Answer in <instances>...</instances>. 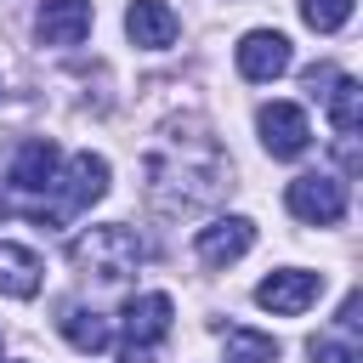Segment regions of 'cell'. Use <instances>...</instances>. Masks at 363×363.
Here are the masks:
<instances>
[{
  "instance_id": "16",
  "label": "cell",
  "mask_w": 363,
  "mask_h": 363,
  "mask_svg": "<svg viewBox=\"0 0 363 363\" xmlns=\"http://www.w3.org/2000/svg\"><path fill=\"white\" fill-rule=\"evenodd\" d=\"M352 6L357 0H301V23L318 28V34H335V28L352 23Z\"/></svg>"
},
{
  "instance_id": "5",
  "label": "cell",
  "mask_w": 363,
  "mask_h": 363,
  "mask_svg": "<svg viewBox=\"0 0 363 363\" xmlns=\"http://www.w3.org/2000/svg\"><path fill=\"white\" fill-rule=\"evenodd\" d=\"M284 204H289V216L306 221V227H335V221L346 216V182H340V176H323V170L295 176V182L284 187Z\"/></svg>"
},
{
  "instance_id": "12",
  "label": "cell",
  "mask_w": 363,
  "mask_h": 363,
  "mask_svg": "<svg viewBox=\"0 0 363 363\" xmlns=\"http://www.w3.org/2000/svg\"><path fill=\"white\" fill-rule=\"evenodd\" d=\"M176 11L164 6V0H130L125 6V34L136 40V45H147V51H164L170 40H176Z\"/></svg>"
},
{
  "instance_id": "6",
  "label": "cell",
  "mask_w": 363,
  "mask_h": 363,
  "mask_svg": "<svg viewBox=\"0 0 363 363\" xmlns=\"http://www.w3.org/2000/svg\"><path fill=\"white\" fill-rule=\"evenodd\" d=\"M255 130H261V147L272 159H301L312 147V125H306V113L295 102H261Z\"/></svg>"
},
{
  "instance_id": "2",
  "label": "cell",
  "mask_w": 363,
  "mask_h": 363,
  "mask_svg": "<svg viewBox=\"0 0 363 363\" xmlns=\"http://www.w3.org/2000/svg\"><path fill=\"white\" fill-rule=\"evenodd\" d=\"M51 182H57V142L51 136H28L23 147H17V159H11V176H6V187L17 193V204L34 216V221H45L51 227Z\"/></svg>"
},
{
  "instance_id": "3",
  "label": "cell",
  "mask_w": 363,
  "mask_h": 363,
  "mask_svg": "<svg viewBox=\"0 0 363 363\" xmlns=\"http://www.w3.org/2000/svg\"><path fill=\"white\" fill-rule=\"evenodd\" d=\"M125 340H119V363H159V340L170 335V323H176V306H170V295H130L125 301Z\"/></svg>"
},
{
  "instance_id": "17",
  "label": "cell",
  "mask_w": 363,
  "mask_h": 363,
  "mask_svg": "<svg viewBox=\"0 0 363 363\" xmlns=\"http://www.w3.org/2000/svg\"><path fill=\"white\" fill-rule=\"evenodd\" d=\"M306 352H312L318 363H363L357 335H312V340H306Z\"/></svg>"
},
{
  "instance_id": "8",
  "label": "cell",
  "mask_w": 363,
  "mask_h": 363,
  "mask_svg": "<svg viewBox=\"0 0 363 363\" xmlns=\"http://www.w3.org/2000/svg\"><path fill=\"white\" fill-rule=\"evenodd\" d=\"M233 57H238V74H244V79H278V74H289V62H295L289 34H278V28H250Z\"/></svg>"
},
{
  "instance_id": "15",
  "label": "cell",
  "mask_w": 363,
  "mask_h": 363,
  "mask_svg": "<svg viewBox=\"0 0 363 363\" xmlns=\"http://www.w3.org/2000/svg\"><path fill=\"white\" fill-rule=\"evenodd\" d=\"M323 96H329L335 136H357V125H363V85L357 79H335V91H323Z\"/></svg>"
},
{
  "instance_id": "14",
  "label": "cell",
  "mask_w": 363,
  "mask_h": 363,
  "mask_svg": "<svg viewBox=\"0 0 363 363\" xmlns=\"http://www.w3.org/2000/svg\"><path fill=\"white\" fill-rule=\"evenodd\" d=\"M221 352H227V363H278V340L261 329H244V323L221 335Z\"/></svg>"
},
{
  "instance_id": "4",
  "label": "cell",
  "mask_w": 363,
  "mask_h": 363,
  "mask_svg": "<svg viewBox=\"0 0 363 363\" xmlns=\"http://www.w3.org/2000/svg\"><path fill=\"white\" fill-rule=\"evenodd\" d=\"M108 193V159L102 153H74L68 170L51 182V227H62L74 210H91Z\"/></svg>"
},
{
  "instance_id": "13",
  "label": "cell",
  "mask_w": 363,
  "mask_h": 363,
  "mask_svg": "<svg viewBox=\"0 0 363 363\" xmlns=\"http://www.w3.org/2000/svg\"><path fill=\"white\" fill-rule=\"evenodd\" d=\"M62 340L74 346V352H85V357H96L108 340H113V329H108V318L102 312H85V306H68L62 312Z\"/></svg>"
},
{
  "instance_id": "10",
  "label": "cell",
  "mask_w": 363,
  "mask_h": 363,
  "mask_svg": "<svg viewBox=\"0 0 363 363\" xmlns=\"http://www.w3.org/2000/svg\"><path fill=\"white\" fill-rule=\"evenodd\" d=\"M34 34L45 45H79L91 34V0H40Z\"/></svg>"
},
{
  "instance_id": "19",
  "label": "cell",
  "mask_w": 363,
  "mask_h": 363,
  "mask_svg": "<svg viewBox=\"0 0 363 363\" xmlns=\"http://www.w3.org/2000/svg\"><path fill=\"white\" fill-rule=\"evenodd\" d=\"M301 79H306V91H312V96H318V85H329V79H335V68H329V62H323V68H318V62H312V68H306V74H301Z\"/></svg>"
},
{
  "instance_id": "1",
  "label": "cell",
  "mask_w": 363,
  "mask_h": 363,
  "mask_svg": "<svg viewBox=\"0 0 363 363\" xmlns=\"http://www.w3.org/2000/svg\"><path fill=\"white\" fill-rule=\"evenodd\" d=\"M142 255H147V244H142L130 227H119V221L91 227V233H79V238L68 244V261H74L79 272L102 278V284H119L125 272H136V261H142Z\"/></svg>"
},
{
  "instance_id": "7",
  "label": "cell",
  "mask_w": 363,
  "mask_h": 363,
  "mask_svg": "<svg viewBox=\"0 0 363 363\" xmlns=\"http://www.w3.org/2000/svg\"><path fill=\"white\" fill-rule=\"evenodd\" d=\"M318 295H323V272H306V267H284V272H267V278L255 284V301H261L267 312H278V318L306 312Z\"/></svg>"
},
{
  "instance_id": "18",
  "label": "cell",
  "mask_w": 363,
  "mask_h": 363,
  "mask_svg": "<svg viewBox=\"0 0 363 363\" xmlns=\"http://www.w3.org/2000/svg\"><path fill=\"white\" fill-rule=\"evenodd\" d=\"M335 323H340V335H357V329H363V295H357V289L340 301V318H335Z\"/></svg>"
},
{
  "instance_id": "11",
  "label": "cell",
  "mask_w": 363,
  "mask_h": 363,
  "mask_svg": "<svg viewBox=\"0 0 363 363\" xmlns=\"http://www.w3.org/2000/svg\"><path fill=\"white\" fill-rule=\"evenodd\" d=\"M40 278H45V261H40L28 244L0 238V295H11V301H34V295H40Z\"/></svg>"
},
{
  "instance_id": "9",
  "label": "cell",
  "mask_w": 363,
  "mask_h": 363,
  "mask_svg": "<svg viewBox=\"0 0 363 363\" xmlns=\"http://www.w3.org/2000/svg\"><path fill=\"white\" fill-rule=\"evenodd\" d=\"M250 244H255V221L250 216H221V221L199 227V238H193L204 267H233L238 255H250Z\"/></svg>"
}]
</instances>
